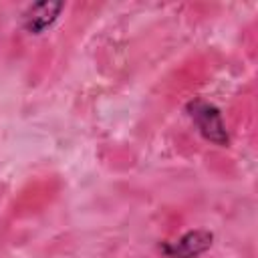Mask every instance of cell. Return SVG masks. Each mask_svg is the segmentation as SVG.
<instances>
[{"label":"cell","instance_id":"1","mask_svg":"<svg viewBox=\"0 0 258 258\" xmlns=\"http://www.w3.org/2000/svg\"><path fill=\"white\" fill-rule=\"evenodd\" d=\"M187 115L204 139H208L216 145H228L230 137H228L224 119L212 103H208L204 99H194L187 103Z\"/></svg>","mask_w":258,"mask_h":258},{"label":"cell","instance_id":"2","mask_svg":"<svg viewBox=\"0 0 258 258\" xmlns=\"http://www.w3.org/2000/svg\"><path fill=\"white\" fill-rule=\"evenodd\" d=\"M212 246V234L206 230H189L177 240L163 242L161 252L165 258H198Z\"/></svg>","mask_w":258,"mask_h":258},{"label":"cell","instance_id":"3","mask_svg":"<svg viewBox=\"0 0 258 258\" xmlns=\"http://www.w3.org/2000/svg\"><path fill=\"white\" fill-rule=\"evenodd\" d=\"M62 8H64L62 2H36V4H30L20 16V24L28 34H40V32H44L46 28H50L56 22V18L62 12Z\"/></svg>","mask_w":258,"mask_h":258}]
</instances>
